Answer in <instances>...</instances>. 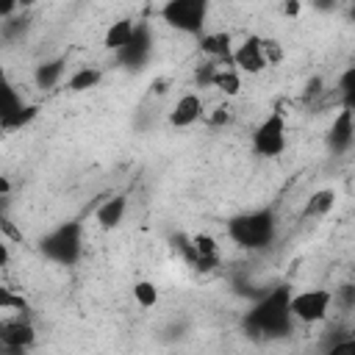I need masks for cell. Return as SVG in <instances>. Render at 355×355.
<instances>
[{
    "label": "cell",
    "mask_w": 355,
    "mask_h": 355,
    "mask_svg": "<svg viewBox=\"0 0 355 355\" xmlns=\"http://www.w3.org/2000/svg\"><path fill=\"white\" fill-rule=\"evenodd\" d=\"M0 311H14V313H22L28 311V300L22 294H17L11 286L0 283Z\"/></svg>",
    "instance_id": "18"
},
{
    "label": "cell",
    "mask_w": 355,
    "mask_h": 355,
    "mask_svg": "<svg viewBox=\"0 0 355 355\" xmlns=\"http://www.w3.org/2000/svg\"><path fill=\"white\" fill-rule=\"evenodd\" d=\"M208 6L211 0H166L161 6V19L180 31V33H200L208 17Z\"/></svg>",
    "instance_id": "3"
},
{
    "label": "cell",
    "mask_w": 355,
    "mask_h": 355,
    "mask_svg": "<svg viewBox=\"0 0 355 355\" xmlns=\"http://www.w3.org/2000/svg\"><path fill=\"white\" fill-rule=\"evenodd\" d=\"M11 261V250H8V244H6V239L0 236V266H6Z\"/></svg>",
    "instance_id": "22"
},
{
    "label": "cell",
    "mask_w": 355,
    "mask_h": 355,
    "mask_svg": "<svg viewBox=\"0 0 355 355\" xmlns=\"http://www.w3.org/2000/svg\"><path fill=\"white\" fill-rule=\"evenodd\" d=\"M313 6H316V8H324V11H327V8H333V6H336V0H316Z\"/></svg>",
    "instance_id": "24"
},
{
    "label": "cell",
    "mask_w": 355,
    "mask_h": 355,
    "mask_svg": "<svg viewBox=\"0 0 355 355\" xmlns=\"http://www.w3.org/2000/svg\"><path fill=\"white\" fill-rule=\"evenodd\" d=\"M233 36L227 31H214V33H202L200 36V50L202 55H208L211 61L219 64H230V53H233Z\"/></svg>",
    "instance_id": "11"
},
{
    "label": "cell",
    "mask_w": 355,
    "mask_h": 355,
    "mask_svg": "<svg viewBox=\"0 0 355 355\" xmlns=\"http://www.w3.org/2000/svg\"><path fill=\"white\" fill-rule=\"evenodd\" d=\"M31 3H36V0H19V6H31Z\"/></svg>",
    "instance_id": "25"
},
{
    "label": "cell",
    "mask_w": 355,
    "mask_h": 355,
    "mask_svg": "<svg viewBox=\"0 0 355 355\" xmlns=\"http://www.w3.org/2000/svg\"><path fill=\"white\" fill-rule=\"evenodd\" d=\"M8 191H11V183H8V178L0 175V194H8Z\"/></svg>",
    "instance_id": "23"
},
{
    "label": "cell",
    "mask_w": 355,
    "mask_h": 355,
    "mask_svg": "<svg viewBox=\"0 0 355 355\" xmlns=\"http://www.w3.org/2000/svg\"><path fill=\"white\" fill-rule=\"evenodd\" d=\"M336 208V189H319L305 202V216H327Z\"/></svg>",
    "instance_id": "16"
},
{
    "label": "cell",
    "mask_w": 355,
    "mask_h": 355,
    "mask_svg": "<svg viewBox=\"0 0 355 355\" xmlns=\"http://www.w3.org/2000/svg\"><path fill=\"white\" fill-rule=\"evenodd\" d=\"M230 67L239 69L241 75H258L269 67V58H266V47H263V39L261 36H244L241 42L233 44V53H230Z\"/></svg>",
    "instance_id": "7"
},
{
    "label": "cell",
    "mask_w": 355,
    "mask_h": 355,
    "mask_svg": "<svg viewBox=\"0 0 355 355\" xmlns=\"http://www.w3.org/2000/svg\"><path fill=\"white\" fill-rule=\"evenodd\" d=\"M333 291L330 288H302V291H294L286 297V308H288V316L302 322V324H319L330 316V308H333Z\"/></svg>",
    "instance_id": "2"
},
{
    "label": "cell",
    "mask_w": 355,
    "mask_h": 355,
    "mask_svg": "<svg viewBox=\"0 0 355 355\" xmlns=\"http://www.w3.org/2000/svg\"><path fill=\"white\" fill-rule=\"evenodd\" d=\"M205 86L222 92L225 97H236L241 92V72L233 69L230 64H219V61H211V72H208V80Z\"/></svg>",
    "instance_id": "10"
},
{
    "label": "cell",
    "mask_w": 355,
    "mask_h": 355,
    "mask_svg": "<svg viewBox=\"0 0 355 355\" xmlns=\"http://www.w3.org/2000/svg\"><path fill=\"white\" fill-rule=\"evenodd\" d=\"M300 11H302V0H286V3H283V14H286V17L297 19Z\"/></svg>",
    "instance_id": "21"
},
{
    "label": "cell",
    "mask_w": 355,
    "mask_h": 355,
    "mask_svg": "<svg viewBox=\"0 0 355 355\" xmlns=\"http://www.w3.org/2000/svg\"><path fill=\"white\" fill-rule=\"evenodd\" d=\"M103 80V72L97 67H78L69 78H67V89L72 94H80V92H89V89H97Z\"/></svg>",
    "instance_id": "15"
},
{
    "label": "cell",
    "mask_w": 355,
    "mask_h": 355,
    "mask_svg": "<svg viewBox=\"0 0 355 355\" xmlns=\"http://www.w3.org/2000/svg\"><path fill=\"white\" fill-rule=\"evenodd\" d=\"M80 225L78 222H67L55 230H50L44 239H42V252L58 263H75L78 255H80Z\"/></svg>",
    "instance_id": "5"
},
{
    "label": "cell",
    "mask_w": 355,
    "mask_h": 355,
    "mask_svg": "<svg viewBox=\"0 0 355 355\" xmlns=\"http://www.w3.org/2000/svg\"><path fill=\"white\" fill-rule=\"evenodd\" d=\"M19 8V0H0V19H11Z\"/></svg>",
    "instance_id": "20"
},
{
    "label": "cell",
    "mask_w": 355,
    "mask_h": 355,
    "mask_svg": "<svg viewBox=\"0 0 355 355\" xmlns=\"http://www.w3.org/2000/svg\"><path fill=\"white\" fill-rule=\"evenodd\" d=\"M130 294H133V302H136L141 311L155 308L158 300H161V291H158V286H155L153 280H136V283L130 286Z\"/></svg>",
    "instance_id": "17"
},
{
    "label": "cell",
    "mask_w": 355,
    "mask_h": 355,
    "mask_svg": "<svg viewBox=\"0 0 355 355\" xmlns=\"http://www.w3.org/2000/svg\"><path fill=\"white\" fill-rule=\"evenodd\" d=\"M61 75H64V61L58 58V61H50V64H42V67H39L36 83H39V86H53Z\"/></svg>",
    "instance_id": "19"
},
{
    "label": "cell",
    "mask_w": 355,
    "mask_h": 355,
    "mask_svg": "<svg viewBox=\"0 0 355 355\" xmlns=\"http://www.w3.org/2000/svg\"><path fill=\"white\" fill-rule=\"evenodd\" d=\"M202 111H205V103L197 92H186L178 97V103L172 105L169 111V125L178 128V130H186L191 125H197L202 119Z\"/></svg>",
    "instance_id": "9"
},
{
    "label": "cell",
    "mask_w": 355,
    "mask_h": 355,
    "mask_svg": "<svg viewBox=\"0 0 355 355\" xmlns=\"http://www.w3.org/2000/svg\"><path fill=\"white\" fill-rule=\"evenodd\" d=\"M352 139H355L352 136V111H349V105H344L341 114H338V119L330 128V147L336 153H347L352 147Z\"/></svg>",
    "instance_id": "14"
},
{
    "label": "cell",
    "mask_w": 355,
    "mask_h": 355,
    "mask_svg": "<svg viewBox=\"0 0 355 355\" xmlns=\"http://www.w3.org/2000/svg\"><path fill=\"white\" fill-rule=\"evenodd\" d=\"M286 130H288L286 128V116L280 111H272L269 116H263L258 122V128L252 130V150H255V155H261V158L283 155L286 141H288Z\"/></svg>",
    "instance_id": "4"
},
{
    "label": "cell",
    "mask_w": 355,
    "mask_h": 355,
    "mask_svg": "<svg viewBox=\"0 0 355 355\" xmlns=\"http://www.w3.org/2000/svg\"><path fill=\"white\" fill-rule=\"evenodd\" d=\"M125 211H128V197H122V194L108 197V200H103V202L97 205V211H94V222H97L103 230H114V227L122 225Z\"/></svg>",
    "instance_id": "12"
},
{
    "label": "cell",
    "mask_w": 355,
    "mask_h": 355,
    "mask_svg": "<svg viewBox=\"0 0 355 355\" xmlns=\"http://www.w3.org/2000/svg\"><path fill=\"white\" fill-rule=\"evenodd\" d=\"M133 33H136V22H133L130 17H119L116 22L108 25V31H105V36H103V47L111 50V53H122V50L130 44Z\"/></svg>",
    "instance_id": "13"
},
{
    "label": "cell",
    "mask_w": 355,
    "mask_h": 355,
    "mask_svg": "<svg viewBox=\"0 0 355 355\" xmlns=\"http://www.w3.org/2000/svg\"><path fill=\"white\" fill-rule=\"evenodd\" d=\"M33 116H36V105H25L17 86L0 69V128L3 130H17Z\"/></svg>",
    "instance_id": "6"
},
{
    "label": "cell",
    "mask_w": 355,
    "mask_h": 355,
    "mask_svg": "<svg viewBox=\"0 0 355 355\" xmlns=\"http://www.w3.org/2000/svg\"><path fill=\"white\" fill-rule=\"evenodd\" d=\"M227 236L244 250H261V247H269L275 241L277 219L269 208L244 211V214H239L227 222Z\"/></svg>",
    "instance_id": "1"
},
{
    "label": "cell",
    "mask_w": 355,
    "mask_h": 355,
    "mask_svg": "<svg viewBox=\"0 0 355 355\" xmlns=\"http://www.w3.org/2000/svg\"><path fill=\"white\" fill-rule=\"evenodd\" d=\"M36 341V327L22 316H8L0 319V347L3 349H28Z\"/></svg>",
    "instance_id": "8"
}]
</instances>
